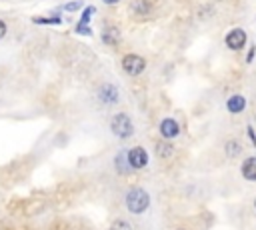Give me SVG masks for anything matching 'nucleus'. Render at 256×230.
Returning a JSON list of instances; mask_svg holds the SVG:
<instances>
[{"instance_id": "obj_1", "label": "nucleus", "mask_w": 256, "mask_h": 230, "mask_svg": "<svg viewBox=\"0 0 256 230\" xmlns=\"http://www.w3.org/2000/svg\"><path fill=\"white\" fill-rule=\"evenodd\" d=\"M148 204H150V196H148V192L144 188L134 186L126 194V206H128V210L132 214H142L148 208Z\"/></svg>"}, {"instance_id": "obj_2", "label": "nucleus", "mask_w": 256, "mask_h": 230, "mask_svg": "<svg viewBox=\"0 0 256 230\" xmlns=\"http://www.w3.org/2000/svg\"><path fill=\"white\" fill-rule=\"evenodd\" d=\"M110 128H112L114 136H118V138H130V136L134 134L132 120H130V116L124 114V112H118V114L112 116V120H110Z\"/></svg>"}, {"instance_id": "obj_3", "label": "nucleus", "mask_w": 256, "mask_h": 230, "mask_svg": "<svg viewBox=\"0 0 256 230\" xmlns=\"http://www.w3.org/2000/svg\"><path fill=\"white\" fill-rule=\"evenodd\" d=\"M122 68H124V72H126V74H130V76H138V74L146 68V62H144V58H142V56L126 54V56L122 58Z\"/></svg>"}, {"instance_id": "obj_4", "label": "nucleus", "mask_w": 256, "mask_h": 230, "mask_svg": "<svg viewBox=\"0 0 256 230\" xmlns=\"http://www.w3.org/2000/svg\"><path fill=\"white\" fill-rule=\"evenodd\" d=\"M128 160H130V166L132 168H144L148 164V152L142 148V146H134L128 150Z\"/></svg>"}, {"instance_id": "obj_5", "label": "nucleus", "mask_w": 256, "mask_h": 230, "mask_svg": "<svg viewBox=\"0 0 256 230\" xmlns=\"http://www.w3.org/2000/svg\"><path fill=\"white\" fill-rule=\"evenodd\" d=\"M244 44H246V32L242 28H232L226 34V46L230 50H240Z\"/></svg>"}, {"instance_id": "obj_6", "label": "nucleus", "mask_w": 256, "mask_h": 230, "mask_svg": "<svg viewBox=\"0 0 256 230\" xmlns=\"http://www.w3.org/2000/svg\"><path fill=\"white\" fill-rule=\"evenodd\" d=\"M178 132H180V126H178V122L174 118H164L160 122V134H162V138L172 140V138L178 136Z\"/></svg>"}, {"instance_id": "obj_7", "label": "nucleus", "mask_w": 256, "mask_h": 230, "mask_svg": "<svg viewBox=\"0 0 256 230\" xmlns=\"http://www.w3.org/2000/svg\"><path fill=\"white\" fill-rule=\"evenodd\" d=\"M98 98L104 104H114V102H118V88L114 84H104L98 90Z\"/></svg>"}, {"instance_id": "obj_8", "label": "nucleus", "mask_w": 256, "mask_h": 230, "mask_svg": "<svg viewBox=\"0 0 256 230\" xmlns=\"http://www.w3.org/2000/svg\"><path fill=\"white\" fill-rule=\"evenodd\" d=\"M130 12L132 14H138V16H146L152 12V2L150 0H132L130 2Z\"/></svg>"}, {"instance_id": "obj_9", "label": "nucleus", "mask_w": 256, "mask_h": 230, "mask_svg": "<svg viewBox=\"0 0 256 230\" xmlns=\"http://www.w3.org/2000/svg\"><path fill=\"white\" fill-rule=\"evenodd\" d=\"M114 166L120 174H130V170H134L130 166V160H128V152H118L116 158H114Z\"/></svg>"}, {"instance_id": "obj_10", "label": "nucleus", "mask_w": 256, "mask_h": 230, "mask_svg": "<svg viewBox=\"0 0 256 230\" xmlns=\"http://www.w3.org/2000/svg\"><path fill=\"white\" fill-rule=\"evenodd\" d=\"M102 40H104V44H108V46H116L118 40H120V30H118L116 26H106V28L102 30Z\"/></svg>"}, {"instance_id": "obj_11", "label": "nucleus", "mask_w": 256, "mask_h": 230, "mask_svg": "<svg viewBox=\"0 0 256 230\" xmlns=\"http://www.w3.org/2000/svg\"><path fill=\"white\" fill-rule=\"evenodd\" d=\"M242 176L246 180H256V156H250L242 162Z\"/></svg>"}, {"instance_id": "obj_12", "label": "nucleus", "mask_w": 256, "mask_h": 230, "mask_svg": "<svg viewBox=\"0 0 256 230\" xmlns=\"http://www.w3.org/2000/svg\"><path fill=\"white\" fill-rule=\"evenodd\" d=\"M226 106H228V110H230V112L238 114V112H242V110L246 108V100H244V96H240V94H234V96H230V98H228Z\"/></svg>"}, {"instance_id": "obj_13", "label": "nucleus", "mask_w": 256, "mask_h": 230, "mask_svg": "<svg viewBox=\"0 0 256 230\" xmlns=\"http://www.w3.org/2000/svg\"><path fill=\"white\" fill-rule=\"evenodd\" d=\"M172 152H174V148H172V144H170L166 138L160 140V142H156V156H160V158H170Z\"/></svg>"}, {"instance_id": "obj_14", "label": "nucleus", "mask_w": 256, "mask_h": 230, "mask_svg": "<svg viewBox=\"0 0 256 230\" xmlns=\"http://www.w3.org/2000/svg\"><path fill=\"white\" fill-rule=\"evenodd\" d=\"M240 144H238V140H228L226 142V156H230V158H234V156H238L240 154Z\"/></svg>"}, {"instance_id": "obj_15", "label": "nucleus", "mask_w": 256, "mask_h": 230, "mask_svg": "<svg viewBox=\"0 0 256 230\" xmlns=\"http://www.w3.org/2000/svg\"><path fill=\"white\" fill-rule=\"evenodd\" d=\"M32 22L34 24H60L62 20H60V16H34L32 18Z\"/></svg>"}, {"instance_id": "obj_16", "label": "nucleus", "mask_w": 256, "mask_h": 230, "mask_svg": "<svg viewBox=\"0 0 256 230\" xmlns=\"http://www.w3.org/2000/svg\"><path fill=\"white\" fill-rule=\"evenodd\" d=\"M96 12V8L94 6H88L84 12H82V16H80V24H88L90 22V16Z\"/></svg>"}, {"instance_id": "obj_17", "label": "nucleus", "mask_w": 256, "mask_h": 230, "mask_svg": "<svg viewBox=\"0 0 256 230\" xmlns=\"http://www.w3.org/2000/svg\"><path fill=\"white\" fill-rule=\"evenodd\" d=\"M74 32H76V34H88V36L92 34V30H90V24H80V22L76 24V30H74Z\"/></svg>"}, {"instance_id": "obj_18", "label": "nucleus", "mask_w": 256, "mask_h": 230, "mask_svg": "<svg viewBox=\"0 0 256 230\" xmlns=\"http://www.w3.org/2000/svg\"><path fill=\"white\" fill-rule=\"evenodd\" d=\"M110 230H130V224L124 222V220H116V222L110 226Z\"/></svg>"}, {"instance_id": "obj_19", "label": "nucleus", "mask_w": 256, "mask_h": 230, "mask_svg": "<svg viewBox=\"0 0 256 230\" xmlns=\"http://www.w3.org/2000/svg\"><path fill=\"white\" fill-rule=\"evenodd\" d=\"M80 6H82V2H70V4L64 6V10H70V12H72V10H78Z\"/></svg>"}, {"instance_id": "obj_20", "label": "nucleus", "mask_w": 256, "mask_h": 230, "mask_svg": "<svg viewBox=\"0 0 256 230\" xmlns=\"http://www.w3.org/2000/svg\"><path fill=\"white\" fill-rule=\"evenodd\" d=\"M248 136L252 140V146H256V134H254V128L252 126H248Z\"/></svg>"}, {"instance_id": "obj_21", "label": "nucleus", "mask_w": 256, "mask_h": 230, "mask_svg": "<svg viewBox=\"0 0 256 230\" xmlns=\"http://www.w3.org/2000/svg\"><path fill=\"white\" fill-rule=\"evenodd\" d=\"M254 54H256V46H252V48H250V52H248V56H246V62H252Z\"/></svg>"}, {"instance_id": "obj_22", "label": "nucleus", "mask_w": 256, "mask_h": 230, "mask_svg": "<svg viewBox=\"0 0 256 230\" xmlns=\"http://www.w3.org/2000/svg\"><path fill=\"white\" fill-rule=\"evenodd\" d=\"M4 34H6V24H4L2 20H0V38H2Z\"/></svg>"}, {"instance_id": "obj_23", "label": "nucleus", "mask_w": 256, "mask_h": 230, "mask_svg": "<svg viewBox=\"0 0 256 230\" xmlns=\"http://www.w3.org/2000/svg\"><path fill=\"white\" fill-rule=\"evenodd\" d=\"M104 4H116V2H120V0H102Z\"/></svg>"}, {"instance_id": "obj_24", "label": "nucleus", "mask_w": 256, "mask_h": 230, "mask_svg": "<svg viewBox=\"0 0 256 230\" xmlns=\"http://www.w3.org/2000/svg\"><path fill=\"white\" fill-rule=\"evenodd\" d=\"M254 206H256V202H254Z\"/></svg>"}]
</instances>
